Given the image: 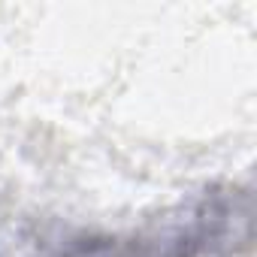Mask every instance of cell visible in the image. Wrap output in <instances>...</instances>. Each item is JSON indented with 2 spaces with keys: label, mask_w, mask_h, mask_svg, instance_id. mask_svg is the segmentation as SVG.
Returning a JSON list of instances; mask_svg holds the SVG:
<instances>
[{
  "label": "cell",
  "mask_w": 257,
  "mask_h": 257,
  "mask_svg": "<svg viewBox=\"0 0 257 257\" xmlns=\"http://www.w3.org/2000/svg\"><path fill=\"white\" fill-rule=\"evenodd\" d=\"M230 206L218 200H206L197 212H191L182 224H170L167 230L149 236H103L82 239L61 248L52 257H221Z\"/></svg>",
  "instance_id": "cell-1"
}]
</instances>
